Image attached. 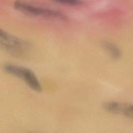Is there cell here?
Segmentation results:
<instances>
[{"label":"cell","instance_id":"52a82bcc","mask_svg":"<svg viewBox=\"0 0 133 133\" xmlns=\"http://www.w3.org/2000/svg\"><path fill=\"white\" fill-rule=\"evenodd\" d=\"M28 133H39V132H29Z\"/></svg>","mask_w":133,"mask_h":133},{"label":"cell","instance_id":"8992f818","mask_svg":"<svg viewBox=\"0 0 133 133\" xmlns=\"http://www.w3.org/2000/svg\"><path fill=\"white\" fill-rule=\"evenodd\" d=\"M52 1L58 3L68 5H71V6L79 5L82 3V1L81 0H52Z\"/></svg>","mask_w":133,"mask_h":133},{"label":"cell","instance_id":"6da1fadb","mask_svg":"<svg viewBox=\"0 0 133 133\" xmlns=\"http://www.w3.org/2000/svg\"><path fill=\"white\" fill-rule=\"evenodd\" d=\"M31 44L24 39L13 35L0 28V49L16 57L25 55Z\"/></svg>","mask_w":133,"mask_h":133},{"label":"cell","instance_id":"7a4b0ae2","mask_svg":"<svg viewBox=\"0 0 133 133\" xmlns=\"http://www.w3.org/2000/svg\"><path fill=\"white\" fill-rule=\"evenodd\" d=\"M3 69L7 73L24 81L32 90L36 92H41L42 90L39 81L34 73L30 69L10 63L4 64Z\"/></svg>","mask_w":133,"mask_h":133},{"label":"cell","instance_id":"5b68a950","mask_svg":"<svg viewBox=\"0 0 133 133\" xmlns=\"http://www.w3.org/2000/svg\"><path fill=\"white\" fill-rule=\"evenodd\" d=\"M119 114L133 118V104L121 103Z\"/></svg>","mask_w":133,"mask_h":133},{"label":"cell","instance_id":"3957f363","mask_svg":"<svg viewBox=\"0 0 133 133\" xmlns=\"http://www.w3.org/2000/svg\"><path fill=\"white\" fill-rule=\"evenodd\" d=\"M14 7L18 11L31 17L65 18L64 16L59 11L35 6L25 0H16Z\"/></svg>","mask_w":133,"mask_h":133},{"label":"cell","instance_id":"277c9868","mask_svg":"<svg viewBox=\"0 0 133 133\" xmlns=\"http://www.w3.org/2000/svg\"><path fill=\"white\" fill-rule=\"evenodd\" d=\"M103 46L111 57L115 59H118L121 58L122 54L119 48L113 43L108 42H104Z\"/></svg>","mask_w":133,"mask_h":133}]
</instances>
